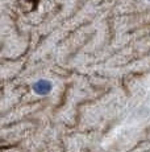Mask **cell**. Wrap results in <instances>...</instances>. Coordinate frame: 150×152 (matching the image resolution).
Instances as JSON below:
<instances>
[{
    "label": "cell",
    "instance_id": "6da1fadb",
    "mask_svg": "<svg viewBox=\"0 0 150 152\" xmlns=\"http://www.w3.org/2000/svg\"><path fill=\"white\" fill-rule=\"evenodd\" d=\"M33 90L40 95H46V94H49V91L51 90V83L49 82V81L41 80L33 85Z\"/></svg>",
    "mask_w": 150,
    "mask_h": 152
}]
</instances>
